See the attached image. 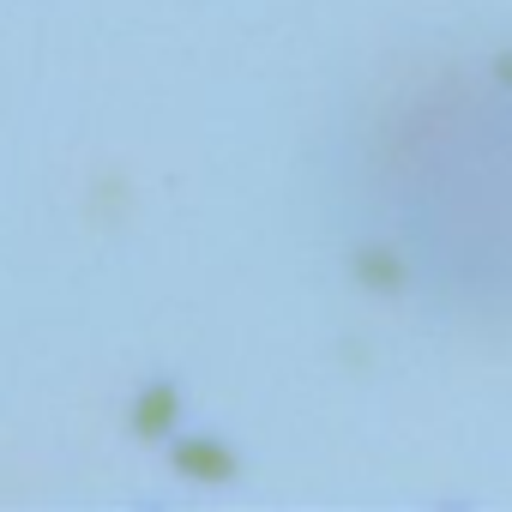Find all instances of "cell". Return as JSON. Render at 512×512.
<instances>
[]
</instances>
